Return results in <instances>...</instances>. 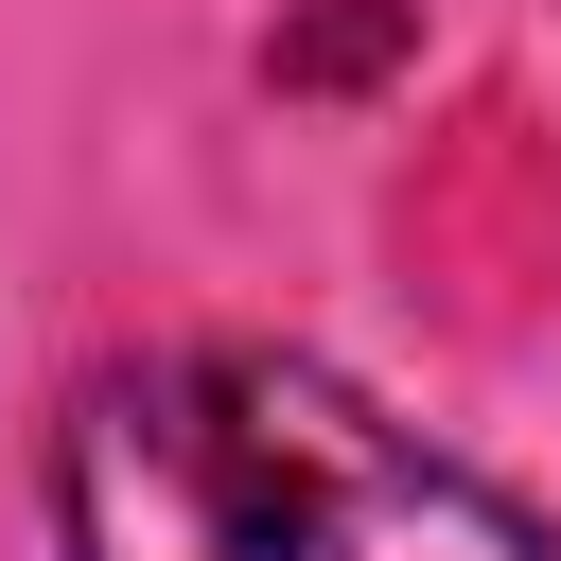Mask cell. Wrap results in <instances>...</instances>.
<instances>
[{
    "instance_id": "obj_1",
    "label": "cell",
    "mask_w": 561,
    "mask_h": 561,
    "mask_svg": "<svg viewBox=\"0 0 561 561\" xmlns=\"http://www.w3.org/2000/svg\"><path fill=\"white\" fill-rule=\"evenodd\" d=\"M70 561H561L473 456L386 421L351 368L263 333H175L70 386L53 421Z\"/></svg>"
}]
</instances>
